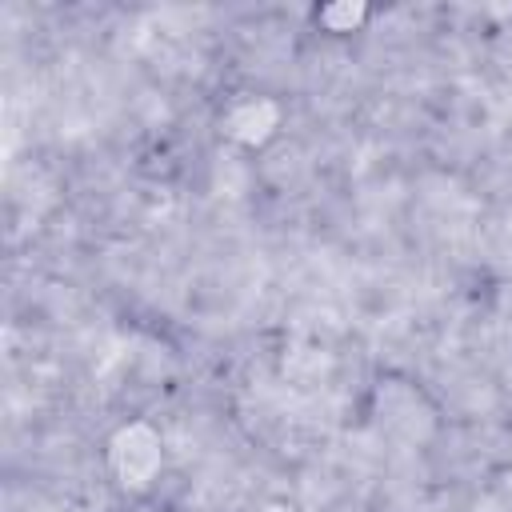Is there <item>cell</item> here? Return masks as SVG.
<instances>
[{
    "instance_id": "obj_1",
    "label": "cell",
    "mask_w": 512,
    "mask_h": 512,
    "mask_svg": "<svg viewBox=\"0 0 512 512\" xmlns=\"http://www.w3.org/2000/svg\"><path fill=\"white\" fill-rule=\"evenodd\" d=\"M360 20H368L364 8H316V24H324V32H352Z\"/></svg>"
}]
</instances>
